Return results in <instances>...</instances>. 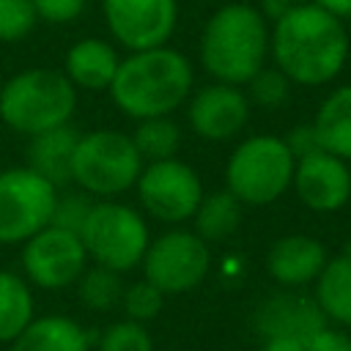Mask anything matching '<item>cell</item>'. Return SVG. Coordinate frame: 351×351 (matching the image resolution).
<instances>
[{
  "instance_id": "obj_1",
  "label": "cell",
  "mask_w": 351,
  "mask_h": 351,
  "mask_svg": "<svg viewBox=\"0 0 351 351\" xmlns=\"http://www.w3.org/2000/svg\"><path fill=\"white\" fill-rule=\"evenodd\" d=\"M348 52L346 22L310 0L288 5L271 22L269 58L293 85H329L346 69Z\"/></svg>"
},
{
  "instance_id": "obj_2",
  "label": "cell",
  "mask_w": 351,
  "mask_h": 351,
  "mask_svg": "<svg viewBox=\"0 0 351 351\" xmlns=\"http://www.w3.org/2000/svg\"><path fill=\"white\" fill-rule=\"evenodd\" d=\"M195 90V69L189 58L167 44L129 52L107 88L112 104L132 121L173 115Z\"/></svg>"
},
{
  "instance_id": "obj_3",
  "label": "cell",
  "mask_w": 351,
  "mask_h": 351,
  "mask_svg": "<svg viewBox=\"0 0 351 351\" xmlns=\"http://www.w3.org/2000/svg\"><path fill=\"white\" fill-rule=\"evenodd\" d=\"M269 33L271 25L258 5L225 3L203 25L197 44L200 66L211 80L244 88L269 63Z\"/></svg>"
},
{
  "instance_id": "obj_4",
  "label": "cell",
  "mask_w": 351,
  "mask_h": 351,
  "mask_svg": "<svg viewBox=\"0 0 351 351\" xmlns=\"http://www.w3.org/2000/svg\"><path fill=\"white\" fill-rule=\"evenodd\" d=\"M77 110V88L55 69H25L3 80L0 121L25 137L71 123Z\"/></svg>"
},
{
  "instance_id": "obj_5",
  "label": "cell",
  "mask_w": 351,
  "mask_h": 351,
  "mask_svg": "<svg viewBox=\"0 0 351 351\" xmlns=\"http://www.w3.org/2000/svg\"><path fill=\"white\" fill-rule=\"evenodd\" d=\"M143 165L129 134L118 129L80 132L71 156V184L93 200H112L134 189Z\"/></svg>"
},
{
  "instance_id": "obj_6",
  "label": "cell",
  "mask_w": 351,
  "mask_h": 351,
  "mask_svg": "<svg viewBox=\"0 0 351 351\" xmlns=\"http://www.w3.org/2000/svg\"><path fill=\"white\" fill-rule=\"evenodd\" d=\"M293 167L296 159L282 137L250 134L225 162V189L241 206H269L291 189Z\"/></svg>"
},
{
  "instance_id": "obj_7",
  "label": "cell",
  "mask_w": 351,
  "mask_h": 351,
  "mask_svg": "<svg viewBox=\"0 0 351 351\" xmlns=\"http://www.w3.org/2000/svg\"><path fill=\"white\" fill-rule=\"evenodd\" d=\"M80 239L85 244L90 263L123 274L140 266L151 241V230L140 208L112 197V200H93L80 228Z\"/></svg>"
},
{
  "instance_id": "obj_8",
  "label": "cell",
  "mask_w": 351,
  "mask_h": 351,
  "mask_svg": "<svg viewBox=\"0 0 351 351\" xmlns=\"http://www.w3.org/2000/svg\"><path fill=\"white\" fill-rule=\"evenodd\" d=\"M143 277L154 282L165 296L186 293L197 288L211 269V250L195 230L173 225L148 241L140 261Z\"/></svg>"
},
{
  "instance_id": "obj_9",
  "label": "cell",
  "mask_w": 351,
  "mask_h": 351,
  "mask_svg": "<svg viewBox=\"0 0 351 351\" xmlns=\"http://www.w3.org/2000/svg\"><path fill=\"white\" fill-rule=\"evenodd\" d=\"M134 192L143 214L170 228L192 219L200 197L206 195L197 170L181 162L178 156L162 162H145L137 176Z\"/></svg>"
},
{
  "instance_id": "obj_10",
  "label": "cell",
  "mask_w": 351,
  "mask_h": 351,
  "mask_svg": "<svg viewBox=\"0 0 351 351\" xmlns=\"http://www.w3.org/2000/svg\"><path fill=\"white\" fill-rule=\"evenodd\" d=\"M58 186L27 165L0 170V244H25L52 222Z\"/></svg>"
},
{
  "instance_id": "obj_11",
  "label": "cell",
  "mask_w": 351,
  "mask_h": 351,
  "mask_svg": "<svg viewBox=\"0 0 351 351\" xmlns=\"http://www.w3.org/2000/svg\"><path fill=\"white\" fill-rule=\"evenodd\" d=\"M19 263H22V277L33 288L63 291L80 280V274L88 269L90 261L80 233L58 225H47L22 244Z\"/></svg>"
},
{
  "instance_id": "obj_12",
  "label": "cell",
  "mask_w": 351,
  "mask_h": 351,
  "mask_svg": "<svg viewBox=\"0 0 351 351\" xmlns=\"http://www.w3.org/2000/svg\"><path fill=\"white\" fill-rule=\"evenodd\" d=\"M112 44L126 52L162 47L178 22V0H101Z\"/></svg>"
},
{
  "instance_id": "obj_13",
  "label": "cell",
  "mask_w": 351,
  "mask_h": 351,
  "mask_svg": "<svg viewBox=\"0 0 351 351\" xmlns=\"http://www.w3.org/2000/svg\"><path fill=\"white\" fill-rule=\"evenodd\" d=\"M252 104L241 85L230 82H208L189 93L186 99V121L189 129L208 143H228L239 137L250 121Z\"/></svg>"
},
{
  "instance_id": "obj_14",
  "label": "cell",
  "mask_w": 351,
  "mask_h": 351,
  "mask_svg": "<svg viewBox=\"0 0 351 351\" xmlns=\"http://www.w3.org/2000/svg\"><path fill=\"white\" fill-rule=\"evenodd\" d=\"M291 189L310 211H340L351 200V165L324 148H315L296 159Z\"/></svg>"
},
{
  "instance_id": "obj_15",
  "label": "cell",
  "mask_w": 351,
  "mask_h": 351,
  "mask_svg": "<svg viewBox=\"0 0 351 351\" xmlns=\"http://www.w3.org/2000/svg\"><path fill=\"white\" fill-rule=\"evenodd\" d=\"M324 324H326V318L318 310L315 299L296 293V288H282L280 293H271L255 310V329L263 340L266 337L307 340Z\"/></svg>"
},
{
  "instance_id": "obj_16",
  "label": "cell",
  "mask_w": 351,
  "mask_h": 351,
  "mask_svg": "<svg viewBox=\"0 0 351 351\" xmlns=\"http://www.w3.org/2000/svg\"><path fill=\"white\" fill-rule=\"evenodd\" d=\"M326 247L307 233L280 236L266 252V271L280 288H304L313 285L326 266Z\"/></svg>"
},
{
  "instance_id": "obj_17",
  "label": "cell",
  "mask_w": 351,
  "mask_h": 351,
  "mask_svg": "<svg viewBox=\"0 0 351 351\" xmlns=\"http://www.w3.org/2000/svg\"><path fill=\"white\" fill-rule=\"evenodd\" d=\"M118 63L121 55L112 41L88 36L69 47L63 58V74L77 90H107L118 71Z\"/></svg>"
},
{
  "instance_id": "obj_18",
  "label": "cell",
  "mask_w": 351,
  "mask_h": 351,
  "mask_svg": "<svg viewBox=\"0 0 351 351\" xmlns=\"http://www.w3.org/2000/svg\"><path fill=\"white\" fill-rule=\"evenodd\" d=\"M77 140H80V129L74 123H63L27 137V167L58 189L69 186Z\"/></svg>"
},
{
  "instance_id": "obj_19",
  "label": "cell",
  "mask_w": 351,
  "mask_h": 351,
  "mask_svg": "<svg viewBox=\"0 0 351 351\" xmlns=\"http://www.w3.org/2000/svg\"><path fill=\"white\" fill-rule=\"evenodd\" d=\"M11 351H90L88 329L63 313L36 315L11 343Z\"/></svg>"
},
{
  "instance_id": "obj_20",
  "label": "cell",
  "mask_w": 351,
  "mask_h": 351,
  "mask_svg": "<svg viewBox=\"0 0 351 351\" xmlns=\"http://www.w3.org/2000/svg\"><path fill=\"white\" fill-rule=\"evenodd\" d=\"M318 148L351 165V82L332 88L310 121Z\"/></svg>"
},
{
  "instance_id": "obj_21",
  "label": "cell",
  "mask_w": 351,
  "mask_h": 351,
  "mask_svg": "<svg viewBox=\"0 0 351 351\" xmlns=\"http://www.w3.org/2000/svg\"><path fill=\"white\" fill-rule=\"evenodd\" d=\"M313 299L326 324L351 329V250L326 261L313 282Z\"/></svg>"
},
{
  "instance_id": "obj_22",
  "label": "cell",
  "mask_w": 351,
  "mask_h": 351,
  "mask_svg": "<svg viewBox=\"0 0 351 351\" xmlns=\"http://www.w3.org/2000/svg\"><path fill=\"white\" fill-rule=\"evenodd\" d=\"M241 217H244V206L239 197H233L228 189H214V192H206L192 214V230L214 244V241H225L230 239L239 225H241Z\"/></svg>"
},
{
  "instance_id": "obj_23",
  "label": "cell",
  "mask_w": 351,
  "mask_h": 351,
  "mask_svg": "<svg viewBox=\"0 0 351 351\" xmlns=\"http://www.w3.org/2000/svg\"><path fill=\"white\" fill-rule=\"evenodd\" d=\"M33 318V285L22 274L0 269V343H11Z\"/></svg>"
},
{
  "instance_id": "obj_24",
  "label": "cell",
  "mask_w": 351,
  "mask_h": 351,
  "mask_svg": "<svg viewBox=\"0 0 351 351\" xmlns=\"http://www.w3.org/2000/svg\"><path fill=\"white\" fill-rule=\"evenodd\" d=\"M143 162H162L173 159L181 148V126L173 115H154L134 121V132L129 134Z\"/></svg>"
},
{
  "instance_id": "obj_25",
  "label": "cell",
  "mask_w": 351,
  "mask_h": 351,
  "mask_svg": "<svg viewBox=\"0 0 351 351\" xmlns=\"http://www.w3.org/2000/svg\"><path fill=\"white\" fill-rule=\"evenodd\" d=\"M74 285H77L80 302L93 313H110L121 307V296L126 288L121 280V271L99 266V263H88V269L80 274Z\"/></svg>"
},
{
  "instance_id": "obj_26",
  "label": "cell",
  "mask_w": 351,
  "mask_h": 351,
  "mask_svg": "<svg viewBox=\"0 0 351 351\" xmlns=\"http://www.w3.org/2000/svg\"><path fill=\"white\" fill-rule=\"evenodd\" d=\"M291 90H293V82L274 63H266L263 69H258L250 77V82L244 85V93H247L250 104L252 107H263V110L282 107L291 99Z\"/></svg>"
},
{
  "instance_id": "obj_27",
  "label": "cell",
  "mask_w": 351,
  "mask_h": 351,
  "mask_svg": "<svg viewBox=\"0 0 351 351\" xmlns=\"http://www.w3.org/2000/svg\"><path fill=\"white\" fill-rule=\"evenodd\" d=\"M121 307H123V313H126L129 321L148 324V321H154V318L162 313V307H165V293H162L154 282H148V280L143 277V280L129 282V285L123 288Z\"/></svg>"
},
{
  "instance_id": "obj_28",
  "label": "cell",
  "mask_w": 351,
  "mask_h": 351,
  "mask_svg": "<svg viewBox=\"0 0 351 351\" xmlns=\"http://www.w3.org/2000/svg\"><path fill=\"white\" fill-rule=\"evenodd\" d=\"M96 351H154V340H151V332L145 329V324L123 318V321L110 324L99 335Z\"/></svg>"
},
{
  "instance_id": "obj_29",
  "label": "cell",
  "mask_w": 351,
  "mask_h": 351,
  "mask_svg": "<svg viewBox=\"0 0 351 351\" xmlns=\"http://www.w3.org/2000/svg\"><path fill=\"white\" fill-rule=\"evenodd\" d=\"M38 16L30 0H0V41L16 44L33 33Z\"/></svg>"
},
{
  "instance_id": "obj_30",
  "label": "cell",
  "mask_w": 351,
  "mask_h": 351,
  "mask_svg": "<svg viewBox=\"0 0 351 351\" xmlns=\"http://www.w3.org/2000/svg\"><path fill=\"white\" fill-rule=\"evenodd\" d=\"M90 206H93V197L85 195L82 189H66V192L58 189L55 208H52V222L49 225H58V228H66V230L80 233V228H82Z\"/></svg>"
},
{
  "instance_id": "obj_31",
  "label": "cell",
  "mask_w": 351,
  "mask_h": 351,
  "mask_svg": "<svg viewBox=\"0 0 351 351\" xmlns=\"http://www.w3.org/2000/svg\"><path fill=\"white\" fill-rule=\"evenodd\" d=\"M30 5L36 11L38 22L69 25V22H74L85 11L88 0H30Z\"/></svg>"
},
{
  "instance_id": "obj_32",
  "label": "cell",
  "mask_w": 351,
  "mask_h": 351,
  "mask_svg": "<svg viewBox=\"0 0 351 351\" xmlns=\"http://www.w3.org/2000/svg\"><path fill=\"white\" fill-rule=\"evenodd\" d=\"M304 351H351V335L343 326L324 324L304 340Z\"/></svg>"
},
{
  "instance_id": "obj_33",
  "label": "cell",
  "mask_w": 351,
  "mask_h": 351,
  "mask_svg": "<svg viewBox=\"0 0 351 351\" xmlns=\"http://www.w3.org/2000/svg\"><path fill=\"white\" fill-rule=\"evenodd\" d=\"M282 140H285L288 151L293 154V159H299V156H304V154H310V151H315V148H318V140H315L313 123H299V126H293Z\"/></svg>"
},
{
  "instance_id": "obj_34",
  "label": "cell",
  "mask_w": 351,
  "mask_h": 351,
  "mask_svg": "<svg viewBox=\"0 0 351 351\" xmlns=\"http://www.w3.org/2000/svg\"><path fill=\"white\" fill-rule=\"evenodd\" d=\"M261 351H304V340H296V337H266Z\"/></svg>"
},
{
  "instance_id": "obj_35",
  "label": "cell",
  "mask_w": 351,
  "mask_h": 351,
  "mask_svg": "<svg viewBox=\"0 0 351 351\" xmlns=\"http://www.w3.org/2000/svg\"><path fill=\"white\" fill-rule=\"evenodd\" d=\"M310 3H315L318 8L335 14L337 19H351V0H310Z\"/></svg>"
},
{
  "instance_id": "obj_36",
  "label": "cell",
  "mask_w": 351,
  "mask_h": 351,
  "mask_svg": "<svg viewBox=\"0 0 351 351\" xmlns=\"http://www.w3.org/2000/svg\"><path fill=\"white\" fill-rule=\"evenodd\" d=\"M285 3H291V5H293V3H304V0H285Z\"/></svg>"
},
{
  "instance_id": "obj_37",
  "label": "cell",
  "mask_w": 351,
  "mask_h": 351,
  "mask_svg": "<svg viewBox=\"0 0 351 351\" xmlns=\"http://www.w3.org/2000/svg\"><path fill=\"white\" fill-rule=\"evenodd\" d=\"M0 88H3V77H0Z\"/></svg>"
}]
</instances>
